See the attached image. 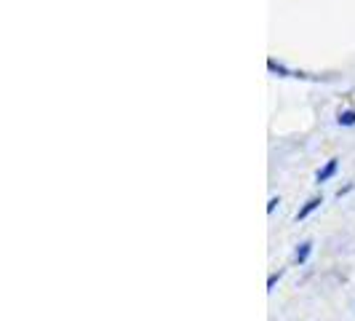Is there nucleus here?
I'll use <instances>...</instances> for the list:
<instances>
[{
	"instance_id": "1",
	"label": "nucleus",
	"mask_w": 355,
	"mask_h": 321,
	"mask_svg": "<svg viewBox=\"0 0 355 321\" xmlns=\"http://www.w3.org/2000/svg\"><path fill=\"white\" fill-rule=\"evenodd\" d=\"M318 206H320V198H310V201L304 204V209H302V212L297 214V220H304V217H310V214L315 212Z\"/></svg>"
},
{
	"instance_id": "2",
	"label": "nucleus",
	"mask_w": 355,
	"mask_h": 321,
	"mask_svg": "<svg viewBox=\"0 0 355 321\" xmlns=\"http://www.w3.org/2000/svg\"><path fill=\"white\" fill-rule=\"evenodd\" d=\"M334 172H337V160H329V166H326L323 172H318V182H326Z\"/></svg>"
},
{
	"instance_id": "3",
	"label": "nucleus",
	"mask_w": 355,
	"mask_h": 321,
	"mask_svg": "<svg viewBox=\"0 0 355 321\" xmlns=\"http://www.w3.org/2000/svg\"><path fill=\"white\" fill-rule=\"evenodd\" d=\"M310 249H313V244H310V241H304L302 247L297 249V263H304V260L310 257Z\"/></svg>"
},
{
	"instance_id": "4",
	"label": "nucleus",
	"mask_w": 355,
	"mask_h": 321,
	"mask_svg": "<svg viewBox=\"0 0 355 321\" xmlns=\"http://www.w3.org/2000/svg\"><path fill=\"white\" fill-rule=\"evenodd\" d=\"M339 124H342V126H353L355 124V113H342V115H339Z\"/></svg>"
}]
</instances>
